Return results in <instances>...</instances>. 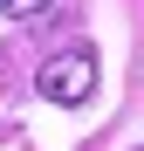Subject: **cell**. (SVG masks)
Returning a JSON list of instances; mask_svg holds the SVG:
<instances>
[{"mask_svg":"<svg viewBox=\"0 0 144 151\" xmlns=\"http://www.w3.org/2000/svg\"><path fill=\"white\" fill-rule=\"evenodd\" d=\"M48 7V0H0V14H7V21H21V14H41Z\"/></svg>","mask_w":144,"mask_h":151,"instance_id":"cell-2","label":"cell"},{"mask_svg":"<svg viewBox=\"0 0 144 151\" xmlns=\"http://www.w3.org/2000/svg\"><path fill=\"white\" fill-rule=\"evenodd\" d=\"M34 89L48 96V103H62V110H76V103H89V89H96V55H89V48H69V55H55V62H41V76H34Z\"/></svg>","mask_w":144,"mask_h":151,"instance_id":"cell-1","label":"cell"}]
</instances>
